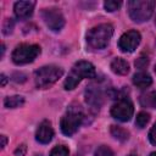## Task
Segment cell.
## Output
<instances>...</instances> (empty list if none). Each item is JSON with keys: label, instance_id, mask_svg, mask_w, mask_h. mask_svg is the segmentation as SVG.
Returning a JSON list of instances; mask_svg holds the SVG:
<instances>
[{"label": "cell", "instance_id": "cell-1", "mask_svg": "<svg viewBox=\"0 0 156 156\" xmlns=\"http://www.w3.org/2000/svg\"><path fill=\"white\" fill-rule=\"evenodd\" d=\"M96 76V71L93 63L88 62V61H78L73 65L72 69L69 71L65 83H63V88L66 90H73L83 79L88 78H95Z\"/></svg>", "mask_w": 156, "mask_h": 156}, {"label": "cell", "instance_id": "cell-2", "mask_svg": "<svg viewBox=\"0 0 156 156\" xmlns=\"http://www.w3.org/2000/svg\"><path fill=\"white\" fill-rule=\"evenodd\" d=\"M113 35V27L110 23H102L91 28L87 33V44L90 50H101L107 46Z\"/></svg>", "mask_w": 156, "mask_h": 156}, {"label": "cell", "instance_id": "cell-3", "mask_svg": "<svg viewBox=\"0 0 156 156\" xmlns=\"http://www.w3.org/2000/svg\"><path fill=\"white\" fill-rule=\"evenodd\" d=\"M128 12L129 17L136 22L143 23L147 21L156 6V1L154 0H130L128 1Z\"/></svg>", "mask_w": 156, "mask_h": 156}, {"label": "cell", "instance_id": "cell-4", "mask_svg": "<svg viewBox=\"0 0 156 156\" xmlns=\"http://www.w3.org/2000/svg\"><path fill=\"white\" fill-rule=\"evenodd\" d=\"M63 74V69L55 65L43 66L34 72V82L38 89H46L57 82Z\"/></svg>", "mask_w": 156, "mask_h": 156}, {"label": "cell", "instance_id": "cell-5", "mask_svg": "<svg viewBox=\"0 0 156 156\" xmlns=\"http://www.w3.org/2000/svg\"><path fill=\"white\" fill-rule=\"evenodd\" d=\"M83 118H84V115H83L80 108L69 107L67 110V112L61 118V122H60L61 132L67 136L73 135L78 130V128L80 127Z\"/></svg>", "mask_w": 156, "mask_h": 156}, {"label": "cell", "instance_id": "cell-6", "mask_svg": "<svg viewBox=\"0 0 156 156\" xmlns=\"http://www.w3.org/2000/svg\"><path fill=\"white\" fill-rule=\"evenodd\" d=\"M40 54V46L35 44H20L12 51V61L16 65H27L33 62Z\"/></svg>", "mask_w": 156, "mask_h": 156}, {"label": "cell", "instance_id": "cell-7", "mask_svg": "<svg viewBox=\"0 0 156 156\" xmlns=\"http://www.w3.org/2000/svg\"><path fill=\"white\" fill-rule=\"evenodd\" d=\"M134 113V106L127 96L118 98L111 107V116L121 122H128Z\"/></svg>", "mask_w": 156, "mask_h": 156}, {"label": "cell", "instance_id": "cell-8", "mask_svg": "<svg viewBox=\"0 0 156 156\" xmlns=\"http://www.w3.org/2000/svg\"><path fill=\"white\" fill-rule=\"evenodd\" d=\"M41 18L46 27L52 32H58L65 26V17L58 9L50 7L41 10Z\"/></svg>", "mask_w": 156, "mask_h": 156}, {"label": "cell", "instance_id": "cell-9", "mask_svg": "<svg viewBox=\"0 0 156 156\" xmlns=\"http://www.w3.org/2000/svg\"><path fill=\"white\" fill-rule=\"evenodd\" d=\"M141 35L138 30H128L118 40V48L123 52H133L140 44Z\"/></svg>", "mask_w": 156, "mask_h": 156}, {"label": "cell", "instance_id": "cell-10", "mask_svg": "<svg viewBox=\"0 0 156 156\" xmlns=\"http://www.w3.org/2000/svg\"><path fill=\"white\" fill-rule=\"evenodd\" d=\"M85 102L90 106L91 110L99 111L102 105V91L99 87L90 85L85 90Z\"/></svg>", "mask_w": 156, "mask_h": 156}, {"label": "cell", "instance_id": "cell-11", "mask_svg": "<svg viewBox=\"0 0 156 156\" xmlns=\"http://www.w3.org/2000/svg\"><path fill=\"white\" fill-rule=\"evenodd\" d=\"M52 138H54V129L51 127V123L48 119H45L39 124L35 132V139L40 144H49L52 140Z\"/></svg>", "mask_w": 156, "mask_h": 156}, {"label": "cell", "instance_id": "cell-12", "mask_svg": "<svg viewBox=\"0 0 156 156\" xmlns=\"http://www.w3.org/2000/svg\"><path fill=\"white\" fill-rule=\"evenodd\" d=\"M35 1H17L13 5L15 16L18 20H27L33 15Z\"/></svg>", "mask_w": 156, "mask_h": 156}, {"label": "cell", "instance_id": "cell-13", "mask_svg": "<svg viewBox=\"0 0 156 156\" xmlns=\"http://www.w3.org/2000/svg\"><path fill=\"white\" fill-rule=\"evenodd\" d=\"M111 71L116 74L126 76L129 72V63L122 57H116L111 62Z\"/></svg>", "mask_w": 156, "mask_h": 156}, {"label": "cell", "instance_id": "cell-14", "mask_svg": "<svg viewBox=\"0 0 156 156\" xmlns=\"http://www.w3.org/2000/svg\"><path fill=\"white\" fill-rule=\"evenodd\" d=\"M152 83V78L149 73L146 72H138L133 76V84L140 89H145L147 87H150Z\"/></svg>", "mask_w": 156, "mask_h": 156}, {"label": "cell", "instance_id": "cell-15", "mask_svg": "<svg viewBox=\"0 0 156 156\" xmlns=\"http://www.w3.org/2000/svg\"><path fill=\"white\" fill-rule=\"evenodd\" d=\"M140 104L143 107L156 108V90L147 91L140 96Z\"/></svg>", "mask_w": 156, "mask_h": 156}, {"label": "cell", "instance_id": "cell-16", "mask_svg": "<svg viewBox=\"0 0 156 156\" xmlns=\"http://www.w3.org/2000/svg\"><path fill=\"white\" fill-rule=\"evenodd\" d=\"M24 104V98L21 95H13V96H7L4 100V105L7 108H16L20 107Z\"/></svg>", "mask_w": 156, "mask_h": 156}, {"label": "cell", "instance_id": "cell-17", "mask_svg": "<svg viewBox=\"0 0 156 156\" xmlns=\"http://www.w3.org/2000/svg\"><path fill=\"white\" fill-rule=\"evenodd\" d=\"M111 134L115 139L119 141H126L129 138V132L119 126H111Z\"/></svg>", "mask_w": 156, "mask_h": 156}, {"label": "cell", "instance_id": "cell-18", "mask_svg": "<svg viewBox=\"0 0 156 156\" xmlns=\"http://www.w3.org/2000/svg\"><path fill=\"white\" fill-rule=\"evenodd\" d=\"M149 121H150V115L147 113V112H139L138 115H136V118H135V124H136V127H139V128H145V126L149 123Z\"/></svg>", "mask_w": 156, "mask_h": 156}, {"label": "cell", "instance_id": "cell-19", "mask_svg": "<svg viewBox=\"0 0 156 156\" xmlns=\"http://www.w3.org/2000/svg\"><path fill=\"white\" fill-rule=\"evenodd\" d=\"M68 154H69V151L65 145H58L51 150L50 156H68Z\"/></svg>", "mask_w": 156, "mask_h": 156}, {"label": "cell", "instance_id": "cell-20", "mask_svg": "<svg viewBox=\"0 0 156 156\" xmlns=\"http://www.w3.org/2000/svg\"><path fill=\"white\" fill-rule=\"evenodd\" d=\"M121 5H122L121 1H113V0H108V1H105L104 2V7L108 12H113V11L118 10L121 7Z\"/></svg>", "mask_w": 156, "mask_h": 156}, {"label": "cell", "instance_id": "cell-21", "mask_svg": "<svg viewBox=\"0 0 156 156\" xmlns=\"http://www.w3.org/2000/svg\"><path fill=\"white\" fill-rule=\"evenodd\" d=\"M94 156H113V152H112V150H111L108 146L101 145V146H99V147L95 150Z\"/></svg>", "mask_w": 156, "mask_h": 156}, {"label": "cell", "instance_id": "cell-22", "mask_svg": "<svg viewBox=\"0 0 156 156\" xmlns=\"http://www.w3.org/2000/svg\"><path fill=\"white\" fill-rule=\"evenodd\" d=\"M2 28H4V29H2L4 34H10V33L12 32V29H13V21H12L11 18H7V20L5 21V24H4Z\"/></svg>", "mask_w": 156, "mask_h": 156}, {"label": "cell", "instance_id": "cell-23", "mask_svg": "<svg viewBox=\"0 0 156 156\" xmlns=\"http://www.w3.org/2000/svg\"><path fill=\"white\" fill-rule=\"evenodd\" d=\"M149 140H150V143L152 145L156 146V123L152 126V128L149 132Z\"/></svg>", "mask_w": 156, "mask_h": 156}, {"label": "cell", "instance_id": "cell-24", "mask_svg": "<svg viewBox=\"0 0 156 156\" xmlns=\"http://www.w3.org/2000/svg\"><path fill=\"white\" fill-rule=\"evenodd\" d=\"M27 152V146L26 144H21L16 150H15V155L16 156H24Z\"/></svg>", "mask_w": 156, "mask_h": 156}, {"label": "cell", "instance_id": "cell-25", "mask_svg": "<svg viewBox=\"0 0 156 156\" xmlns=\"http://www.w3.org/2000/svg\"><path fill=\"white\" fill-rule=\"evenodd\" d=\"M12 79L15 80V82H20V83H23L24 80H26V76L23 74V73H15L13 74V77H12Z\"/></svg>", "mask_w": 156, "mask_h": 156}, {"label": "cell", "instance_id": "cell-26", "mask_svg": "<svg viewBox=\"0 0 156 156\" xmlns=\"http://www.w3.org/2000/svg\"><path fill=\"white\" fill-rule=\"evenodd\" d=\"M146 65H147V58H144V57H140V58L135 62V66L139 67V68H144Z\"/></svg>", "mask_w": 156, "mask_h": 156}, {"label": "cell", "instance_id": "cell-27", "mask_svg": "<svg viewBox=\"0 0 156 156\" xmlns=\"http://www.w3.org/2000/svg\"><path fill=\"white\" fill-rule=\"evenodd\" d=\"M0 139H1V149H4V147L6 146V143H7V138H6L5 135H1V136H0Z\"/></svg>", "mask_w": 156, "mask_h": 156}, {"label": "cell", "instance_id": "cell-28", "mask_svg": "<svg viewBox=\"0 0 156 156\" xmlns=\"http://www.w3.org/2000/svg\"><path fill=\"white\" fill-rule=\"evenodd\" d=\"M7 83V77L5 74H1V87H5Z\"/></svg>", "mask_w": 156, "mask_h": 156}, {"label": "cell", "instance_id": "cell-29", "mask_svg": "<svg viewBox=\"0 0 156 156\" xmlns=\"http://www.w3.org/2000/svg\"><path fill=\"white\" fill-rule=\"evenodd\" d=\"M149 156H156V151H154V152H151Z\"/></svg>", "mask_w": 156, "mask_h": 156}, {"label": "cell", "instance_id": "cell-30", "mask_svg": "<svg viewBox=\"0 0 156 156\" xmlns=\"http://www.w3.org/2000/svg\"><path fill=\"white\" fill-rule=\"evenodd\" d=\"M128 156H138L136 154H130V155H128Z\"/></svg>", "mask_w": 156, "mask_h": 156}, {"label": "cell", "instance_id": "cell-31", "mask_svg": "<svg viewBox=\"0 0 156 156\" xmlns=\"http://www.w3.org/2000/svg\"><path fill=\"white\" fill-rule=\"evenodd\" d=\"M155 72H156V67H155Z\"/></svg>", "mask_w": 156, "mask_h": 156}, {"label": "cell", "instance_id": "cell-32", "mask_svg": "<svg viewBox=\"0 0 156 156\" xmlns=\"http://www.w3.org/2000/svg\"><path fill=\"white\" fill-rule=\"evenodd\" d=\"M155 23H156V20H155Z\"/></svg>", "mask_w": 156, "mask_h": 156}]
</instances>
